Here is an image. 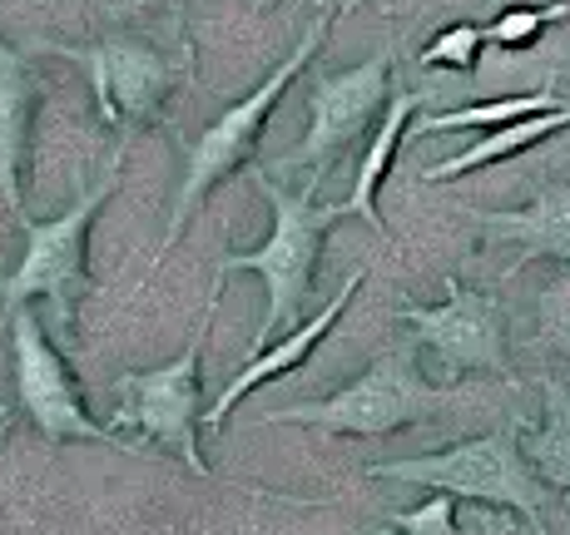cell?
I'll return each mask as SVG.
<instances>
[{
  "instance_id": "cell-1",
  "label": "cell",
  "mask_w": 570,
  "mask_h": 535,
  "mask_svg": "<svg viewBox=\"0 0 570 535\" xmlns=\"http://www.w3.org/2000/svg\"><path fill=\"white\" fill-rule=\"evenodd\" d=\"M317 189L323 179H308L303 189H288L273 174H258V194L273 209V234L263 238L258 248L238 254V248H218V268H214V293H224L228 273H258L263 293H268V308L258 318V333L248 343V357L263 353L268 343H278V333L298 327L303 308L313 298V278L317 264H323V238L343 224V204H317Z\"/></svg>"
},
{
  "instance_id": "cell-2",
  "label": "cell",
  "mask_w": 570,
  "mask_h": 535,
  "mask_svg": "<svg viewBox=\"0 0 570 535\" xmlns=\"http://www.w3.org/2000/svg\"><path fill=\"white\" fill-rule=\"evenodd\" d=\"M327 26H333V16H327V10H317V16L308 20V30H303V40L293 46V55H283V60H278V70L263 75V80L244 95V100H234L228 109H218V119H208V125H204L194 139H174V145H179L184 169H179V189H174L169 228H164V244H159L155 268L174 254L179 234L189 228V218L199 214V204L208 199V194H214L224 179H234L238 169H248V164L258 159L263 129H268L273 109H278L283 95H288V85L313 65L317 46L327 40Z\"/></svg>"
},
{
  "instance_id": "cell-3",
  "label": "cell",
  "mask_w": 570,
  "mask_h": 535,
  "mask_svg": "<svg viewBox=\"0 0 570 535\" xmlns=\"http://www.w3.org/2000/svg\"><path fill=\"white\" fill-rule=\"evenodd\" d=\"M125 139H115L105 159V174L100 184L80 189V199L70 204L60 218H30L20 214V234H26V258H20L16 273L0 278V303H6V318L20 308H30V298H46L50 308V333L55 337H75V318H80V303L95 298V273H90V224L95 214L105 209V199L119 189V169H125Z\"/></svg>"
},
{
  "instance_id": "cell-4",
  "label": "cell",
  "mask_w": 570,
  "mask_h": 535,
  "mask_svg": "<svg viewBox=\"0 0 570 535\" xmlns=\"http://www.w3.org/2000/svg\"><path fill=\"white\" fill-rule=\"evenodd\" d=\"M462 397V387H436L432 377L416 367V343L387 347L377 363H367L363 377L337 387L323 402H293V407L263 412V427H317V432H343V436H392L402 427H422L442 407Z\"/></svg>"
},
{
  "instance_id": "cell-5",
  "label": "cell",
  "mask_w": 570,
  "mask_h": 535,
  "mask_svg": "<svg viewBox=\"0 0 570 535\" xmlns=\"http://www.w3.org/2000/svg\"><path fill=\"white\" fill-rule=\"evenodd\" d=\"M521 436H525V422L511 417L507 427H497L487 436H466V442H452L442 452L372 462L367 476L372 482H407L426 491H446L456 501H476V506L517 511L525 521H541V511L551 506L556 491L525 466Z\"/></svg>"
},
{
  "instance_id": "cell-6",
  "label": "cell",
  "mask_w": 570,
  "mask_h": 535,
  "mask_svg": "<svg viewBox=\"0 0 570 535\" xmlns=\"http://www.w3.org/2000/svg\"><path fill=\"white\" fill-rule=\"evenodd\" d=\"M50 55L60 60H75L85 75H90L95 90V115L100 125L115 129V139H135L139 129L164 125L179 85L189 80L194 60H184L179 50H159L155 40L145 36H100L90 46H60V40H40Z\"/></svg>"
},
{
  "instance_id": "cell-7",
  "label": "cell",
  "mask_w": 570,
  "mask_h": 535,
  "mask_svg": "<svg viewBox=\"0 0 570 535\" xmlns=\"http://www.w3.org/2000/svg\"><path fill=\"white\" fill-rule=\"evenodd\" d=\"M218 298L204 303L199 327H194L189 347L169 357L164 367L149 373H119L115 377V432H135L139 442H155L169 456H179L194 476H208V462L199 452V427H204V337L214 327Z\"/></svg>"
},
{
  "instance_id": "cell-8",
  "label": "cell",
  "mask_w": 570,
  "mask_h": 535,
  "mask_svg": "<svg viewBox=\"0 0 570 535\" xmlns=\"http://www.w3.org/2000/svg\"><path fill=\"white\" fill-rule=\"evenodd\" d=\"M446 298L436 308L422 303H402L397 318L412 327V343L426 353L436 377H471V373H491L501 382L511 377V343H507V308L497 293L466 288L462 278L442 283Z\"/></svg>"
},
{
  "instance_id": "cell-9",
  "label": "cell",
  "mask_w": 570,
  "mask_h": 535,
  "mask_svg": "<svg viewBox=\"0 0 570 535\" xmlns=\"http://www.w3.org/2000/svg\"><path fill=\"white\" fill-rule=\"evenodd\" d=\"M392 70H397L392 50H377L353 70H317L308 85V135L273 169H308V179H323L337 159L353 155V145L392 100Z\"/></svg>"
},
{
  "instance_id": "cell-10",
  "label": "cell",
  "mask_w": 570,
  "mask_h": 535,
  "mask_svg": "<svg viewBox=\"0 0 570 535\" xmlns=\"http://www.w3.org/2000/svg\"><path fill=\"white\" fill-rule=\"evenodd\" d=\"M10 363H16V397L20 412L36 422V432L46 442H100L115 452H135L115 436V427H100L85 407L80 377H75L70 357L50 343L46 323L36 318V308L10 313Z\"/></svg>"
},
{
  "instance_id": "cell-11",
  "label": "cell",
  "mask_w": 570,
  "mask_h": 535,
  "mask_svg": "<svg viewBox=\"0 0 570 535\" xmlns=\"http://www.w3.org/2000/svg\"><path fill=\"white\" fill-rule=\"evenodd\" d=\"M367 283V268H353L343 278V288L333 293V298L323 303V308L313 313V318H303L298 327H288V333L278 337V343H268L263 353H254V357H244V367H238L234 377H228V387L218 392L214 402H208V412H204V427L208 432H218L228 422V412L238 407V402L248 397L254 387H263V382H278V377H293L303 363L317 353V343H323L327 333L337 327V318H343L347 308H353V298H357V288Z\"/></svg>"
},
{
  "instance_id": "cell-12",
  "label": "cell",
  "mask_w": 570,
  "mask_h": 535,
  "mask_svg": "<svg viewBox=\"0 0 570 535\" xmlns=\"http://www.w3.org/2000/svg\"><path fill=\"white\" fill-rule=\"evenodd\" d=\"M40 109H46V85H40L36 65L0 40V199L10 204L16 218L26 214V179Z\"/></svg>"
},
{
  "instance_id": "cell-13",
  "label": "cell",
  "mask_w": 570,
  "mask_h": 535,
  "mask_svg": "<svg viewBox=\"0 0 570 535\" xmlns=\"http://www.w3.org/2000/svg\"><path fill=\"white\" fill-rule=\"evenodd\" d=\"M466 218L491 244H517L521 258L511 273H521L531 258L570 264V184H541L521 209H466Z\"/></svg>"
},
{
  "instance_id": "cell-14",
  "label": "cell",
  "mask_w": 570,
  "mask_h": 535,
  "mask_svg": "<svg viewBox=\"0 0 570 535\" xmlns=\"http://www.w3.org/2000/svg\"><path fill=\"white\" fill-rule=\"evenodd\" d=\"M416 109H422V95H412L407 85H392V100L377 119V135L367 139L363 159H357V169H353V189H347V199H343V214L377 228V238H387V224H382V209H377V189L392 174V159H397L402 139L412 135Z\"/></svg>"
},
{
  "instance_id": "cell-15",
  "label": "cell",
  "mask_w": 570,
  "mask_h": 535,
  "mask_svg": "<svg viewBox=\"0 0 570 535\" xmlns=\"http://www.w3.org/2000/svg\"><path fill=\"white\" fill-rule=\"evenodd\" d=\"M561 129H570V105H566V109H551V115L517 119V125H507V129H491V135L471 139L462 155H452V159L432 164V169H422L416 179H422V184L462 179V174H476V169H491V164H501V159H517V155H525L531 145H541V139L561 135Z\"/></svg>"
},
{
  "instance_id": "cell-16",
  "label": "cell",
  "mask_w": 570,
  "mask_h": 535,
  "mask_svg": "<svg viewBox=\"0 0 570 535\" xmlns=\"http://www.w3.org/2000/svg\"><path fill=\"white\" fill-rule=\"evenodd\" d=\"M551 109H566V100L541 85L531 95H501V100H481V105H466V109H432L412 125V135H442V129H466V135H491V129H507L517 119H531V115H551Z\"/></svg>"
},
{
  "instance_id": "cell-17",
  "label": "cell",
  "mask_w": 570,
  "mask_h": 535,
  "mask_svg": "<svg viewBox=\"0 0 570 535\" xmlns=\"http://www.w3.org/2000/svg\"><path fill=\"white\" fill-rule=\"evenodd\" d=\"M541 397H546V422L535 432H525L521 456L551 491H570V387L546 373Z\"/></svg>"
},
{
  "instance_id": "cell-18",
  "label": "cell",
  "mask_w": 570,
  "mask_h": 535,
  "mask_svg": "<svg viewBox=\"0 0 570 535\" xmlns=\"http://www.w3.org/2000/svg\"><path fill=\"white\" fill-rule=\"evenodd\" d=\"M570 16V0H551V6H507L487 26V40L497 50H531L551 26Z\"/></svg>"
},
{
  "instance_id": "cell-19",
  "label": "cell",
  "mask_w": 570,
  "mask_h": 535,
  "mask_svg": "<svg viewBox=\"0 0 570 535\" xmlns=\"http://www.w3.org/2000/svg\"><path fill=\"white\" fill-rule=\"evenodd\" d=\"M481 46H487V26H471V20H456V26H442L432 40L422 46L416 65L422 70H462L471 75L481 60Z\"/></svg>"
},
{
  "instance_id": "cell-20",
  "label": "cell",
  "mask_w": 570,
  "mask_h": 535,
  "mask_svg": "<svg viewBox=\"0 0 570 535\" xmlns=\"http://www.w3.org/2000/svg\"><path fill=\"white\" fill-rule=\"evenodd\" d=\"M105 16H109V20H145V16H155V20H164V30H169L174 50H179L184 60H194L189 0H109Z\"/></svg>"
},
{
  "instance_id": "cell-21",
  "label": "cell",
  "mask_w": 570,
  "mask_h": 535,
  "mask_svg": "<svg viewBox=\"0 0 570 535\" xmlns=\"http://www.w3.org/2000/svg\"><path fill=\"white\" fill-rule=\"evenodd\" d=\"M535 337L546 353L570 357V273L556 283H546L535 298Z\"/></svg>"
},
{
  "instance_id": "cell-22",
  "label": "cell",
  "mask_w": 570,
  "mask_h": 535,
  "mask_svg": "<svg viewBox=\"0 0 570 535\" xmlns=\"http://www.w3.org/2000/svg\"><path fill=\"white\" fill-rule=\"evenodd\" d=\"M387 526L402 531V535H462V526H456V496H446V491H432L422 506L392 511Z\"/></svg>"
},
{
  "instance_id": "cell-23",
  "label": "cell",
  "mask_w": 570,
  "mask_h": 535,
  "mask_svg": "<svg viewBox=\"0 0 570 535\" xmlns=\"http://www.w3.org/2000/svg\"><path fill=\"white\" fill-rule=\"evenodd\" d=\"M535 526H541V535H570V491H556Z\"/></svg>"
},
{
  "instance_id": "cell-24",
  "label": "cell",
  "mask_w": 570,
  "mask_h": 535,
  "mask_svg": "<svg viewBox=\"0 0 570 535\" xmlns=\"http://www.w3.org/2000/svg\"><path fill=\"white\" fill-rule=\"evenodd\" d=\"M357 6H363V0H317V10H327L333 20H337V16H353Z\"/></svg>"
},
{
  "instance_id": "cell-25",
  "label": "cell",
  "mask_w": 570,
  "mask_h": 535,
  "mask_svg": "<svg viewBox=\"0 0 570 535\" xmlns=\"http://www.w3.org/2000/svg\"><path fill=\"white\" fill-rule=\"evenodd\" d=\"M6 432H10V417H0V442H6Z\"/></svg>"
},
{
  "instance_id": "cell-26",
  "label": "cell",
  "mask_w": 570,
  "mask_h": 535,
  "mask_svg": "<svg viewBox=\"0 0 570 535\" xmlns=\"http://www.w3.org/2000/svg\"><path fill=\"white\" fill-rule=\"evenodd\" d=\"M377 535H402V531H392V526H377Z\"/></svg>"
},
{
  "instance_id": "cell-27",
  "label": "cell",
  "mask_w": 570,
  "mask_h": 535,
  "mask_svg": "<svg viewBox=\"0 0 570 535\" xmlns=\"http://www.w3.org/2000/svg\"><path fill=\"white\" fill-rule=\"evenodd\" d=\"M273 6V0H254V10H268Z\"/></svg>"
},
{
  "instance_id": "cell-28",
  "label": "cell",
  "mask_w": 570,
  "mask_h": 535,
  "mask_svg": "<svg viewBox=\"0 0 570 535\" xmlns=\"http://www.w3.org/2000/svg\"><path fill=\"white\" fill-rule=\"evenodd\" d=\"M36 6H50V0H36Z\"/></svg>"
},
{
  "instance_id": "cell-29",
  "label": "cell",
  "mask_w": 570,
  "mask_h": 535,
  "mask_svg": "<svg viewBox=\"0 0 570 535\" xmlns=\"http://www.w3.org/2000/svg\"><path fill=\"white\" fill-rule=\"evenodd\" d=\"M566 105H570V100H566Z\"/></svg>"
}]
</instances>
